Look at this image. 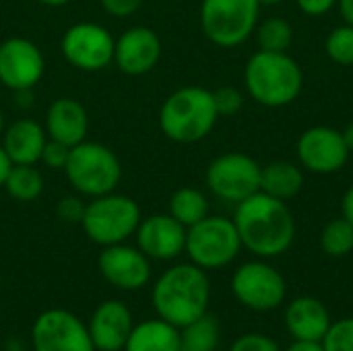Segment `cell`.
<instances>
[{
  "label": "cell",
  "mask_w": 353,
  "mask_h": 351,
  "mask_svg": "<svg viewBox=\"0 0 353 351\" xmlns=\"http://www.w3.org/2000/svg\"><path fill=\"white\" fill-rule=\"evenodd\" d=\"M43 128L48 139L74 147L87 139L89 132L87 110L74 97H58L46 110Z\"/></svg>",
  "instance_id": "obj_19"
},
{
  "label": "cell",
  "mask_w": 353,
  "mask_h": 351,
  "mask_svg": "<svg viewBox=\"0 0 353 351\" xmlns=\"http://www.w3.org/2000/svg\"><path fill=\"white\" fill-rule=\"evenodd\" d=\"M285 290L283 275L275 267L261 261L244 263L232 277V292L236 300L256 312H267L281 306L285 300Z\"/></svg>",
  "instance_id": "obj_11"
},
{
  "label": "cell",
  "mask_w": 353,
  "mask_h": 351,
  "mask_svg": "<svg viewBox=\"0 0 353 351\" xmlns=\"http://www.w3.org/2000/svg\"><path fill=\"white\" fill-rule=\"evenodd\" d=\"M302 186L304 174L292 161H273L261 168V190L275 199L290 201L302 190Z\"/></svg>",
  "instance_id": "obj_23"
},
{
  "label": "cell",
  "mask_w": 353,
  "mask_h": 351,
  "mask_svg": "<svg viewBox=\"0 0 353 351\" xmlns=\"http://www.w3.org/2000/svg\"><path fill=\"white\" fill-rule=\"evenodd\" d=\"M41 4H46V6H54V8H58V6H66L68 2H72V0H39Z\"/></svg>",
  "instance_id": "obj_42"
},
{
  "label": "cell",
  "mask_w": 353,
  "mask_h": 351,
  "mask_svg": "<svg viewBox=\"0 0 353 351\" xmlns=\"http://www.w3.org/2000/svg\"><path fill=\"white\" fill-rule=\"evenodd\" d=\"M230 351H279L277 343L267 337V335H261V333H248V335H242L238 337Z\"/></svg>",
  "instance_id": "obj_34"
},
{
  "label": "cell",
  "mask_w": 353,
  "mask_h": 351,
  "mask_svg": "<svg viewBox=\"0 0 353 351\" xmlns=\"http://www.w3.org/2000/svg\"><path fill=\"white\" fill-rule=\"evenodd\" d=\"M283 0H259L261 6H275V4H281Z\"/></svg>",
  "instance_id": "obj_43"
},
{
  "label": "cell",
  "mask_w": 353,
  "mask_h": 351,
  "mask_svg": "<svg viewBox=\"0 0 353 351\" xmlns=\"http://www.w3.org/2000/svg\"><path fill=\"white\" fill-rule=\"evenodd\" d=\"M2 188L10 199L19 203H31L43 192V176L35 166H12Z\"/></svg>",
  "instance_id": "obj_25"
},
{
  "label": "cell",
  "mask_w": 353,
  "mask_h": 351,
  "mask_svg": "<svg viewBox=\"0 0 353 351\" xmlns=\"http://www.w3.org/2000/svg\"><path fill=\"white\" fill-rule=\"evenodd\" d=\"M327 56L341 66H352L353 64V25L345 23L335 27L325 41Z\"/></svg>",
  "instance_id": "obj_29"
},
{
  "label": "cell",
  "mask_w": 353,
  "mask_h": 351,
  "mask_svg": "<svg viewBox=\"0 0 353 351\" xmlns=\"http://www.w3.org/2000/svg\"><path fill=\"white\" fill-rule=\"evenodd\" d=\"M219 345V323L209 312L180 329L178 351H215Z\"/></svg>",
  "instance_id": "obj_26"
},
{
  "label": "cell",
  "mask_w": 353,
  "mask_h": 351,
  "mask_svg": "<svg viewBox=\"0 0 353 351\" xmlns=\"http://www.w3.org/2000/svg\"><path fill=\"white\" fill-rule=\"evenodd\" d=\"M285 327L300 341H323L331 327V317L321 300L298 298L285 310Z\"/></svg>",
  "instance_id": "obj_21"
},
{
  "label": "cell",
  "mask_w": 353,
  "mask_h": 351,
  "mask_svg": "<svg viewBox=\"0 0 353 351\" xmlns=\"http://www.w3.org/2000/svg\"><path fill=\"white\" fill-rule=\"evenodd\" d=\"M141 219L143 217H141L139 203L132 197L114 190L95 197L87 203L81 225L93 244L105 248V246L122 244L130 236H134Z\"/></svg>",
  "instance_id": "obj_6"
},
{
  "label": "cell",
  "mask_w": 353,
  "mask_h": 351,
  "mask_svg": "<svg viewBox=\"0 0 353 351\" xmlns=\"http://www.w3.org/2000/svg\"><path fill=\"white\" fill-rule=\"evenodd\" d=\"M99 4L108 14L126 19V17H132L141 8L143 0H99Z\"/></svg>",
  "instance_id": "obj_35"
},
{
  "label": "cell",
  "mask_w": 353,
  "mask_h": 351,
  "mask_svg": "<svg viewBox=\"0 0 353 351\" xmlns=\"http://www.w3.org/2000/svg\"><path fill=\"white\" fill-rule=\"evenodd\" d=\"M85 207H87V203L83 201L81 194H66L58 201L56 215L64 223H81V219L85 215Z\"/></svg>",
  "instance_id": "obj_32"
},
{
  "label": "cell",
  "mask_w": 353,
  "mask_h": 351,
  "mask_svg": "<svg viewBox=\"0 0 353 351\" xmlns=\"http://www.w3.org/2000/svg\"><path fill=\"white\" fill-rule=\"evenodd\" d=\"M116 37L108 27L93 21H81L70 25L62 39L60 52L64 60L83 72H97L114 62Z\"/></svg>",
  "instance_id": "obj_9"
},
{
  "label": "cell",
  "mask_w": 353,
  "mask_h": 351,
  "mask_svg": "<svg viewBox=\"0 0 353 351\" xmlns=\"http://www.w3.org/2000/svg\"><path fill=\"white\" fill-rule=\"evenodd\" d=\"M10 168H12V161L8 159L6 151H4V149H2V145H0V188L4 186V180H6V176H8Z\"/></svg>",
  "instance_id": "obj_39"
},
{
  "label": "cell",
  "mask_w": 353,
  "mask_h": 351,
  "mask_svg": "<svg viewBox=\"0 0 353 351\" xmlns=\"http://www.w3.org/2000/svg\"><path fill=\"white\" fill-rule=\"evenodd\" d=\"M161 58V39L147 25H132L124 29L114 48V64L128 77H143L151 72Z\"/></svg>",
  "instance_id": "obj_16"
},
{
  "label": "cell",
  "mask_w": 353,
  "mask_h": 351,
  "mask_svg": "<svg viewBox=\"0 0 353 351\" xmlns=\"http://www.w3.org/2000/svg\"><path fill=\"white\" fill-rule=\"evenodd\" d=\"M46 143H48L46 128L33 118H19L10 122L0 137V145L6 151L8 159L12 161V166L39 163Z\"/></svg>",
  "instance_id": "obj_20"
},
{
  "label": "cell",
  "mask_w": 353,
  "mask_h": 351,
  "mask_svg": "<svg viewBox=\"0 0 353 351\" xmlns=\"http://www.w3.org/2000/svg\"><path fill=\"white\" fill-rule=\"evenodd\" d=\"M68 155H70V147L68 145L48 139V143H46V147L41 151L39 161L46 168H50V170H64L66 161H68Z\"/></svg>",
  "instance_id": "obj_33"
},
{
  "label": "cell",
  "mask_w": 353,
  "mask_h": 351,
  "mask_svg": "<svg viewBox=\"0 0 353 351\" xmlns=\"http://www.w3.org/2000/svg\"><path fill=\"white\" fill-rule=\"evenodd\" d=\"M296 153L306 172L323 176L339 172L350 157L343 132L331 126H312L304 130L298 139Z\"/></svg>",
  "instance_id": "obj_14"
},
{
  "label": "cell",
  "mask_w": 353,
  "mask_h": 351,
  "mask_svg": "<svg viewBox=\"0 0 353 351\" xmlns=\"http://www.w3.org/2000/svg\"><path fill=\"white\" fill-rule=\"evenodd\" d=\"M4 128H6V120H4V112H2V108H0V137H2V132H4Z\"/></svg>",
  "instance_id": "obj_44"
},
{
  "label": "cell",
  "mask_w": 353,
  "mask_h": 351,
  "mask_svg": "<svg viewBox=\"0 0 353 351\" xmlns=\"http://www.w3.org/2000/svg\"><path fill=\"white\" fill-rule=\"evenodd\" d=\"M132 327V312L120 300H105L99 304L87 325L93 348L101 351L124 350Z\"/></svg>",
  "instance_id": "obj_18"
},
{
  "label": "cell",
  "mask_w": 353,
  "mask_h": 351,
  "mask_svg": "<svg viewBox=\"0 0 353 351\" xmlns=\"http://www.w3.org/2000/svg\"><path fill=\"white\" fill-rule=\"evenodd\" d=\"M217 120L219 114L213 101V91L199 85L176 89L159 108L161 132L170 141L182 145H192L209 137Z\"/></svg>",
  "instance_id": "obj_4"
},
{
  "label": "cell",
  "mask_w": 353,
  "mask_h": 351,
  "mask_svg": "<svg viewBox=\"0 0 353 351\" xmlns=\"http://www.w3.org/2000/svg\"><path fill=\"white\" fill-rule=\"evenodd\" d=\"M259 12V0H203L201 29L211 43L236 48L254 33Z\"/></svg>",
  "instance_id": "obj_7"
},
{
  "label": "cell",
  "mask_w": 353,
  "mask_h": 351,
  "mask_svg": "<svg viewBox=\"0 0 353 351\" xmlns=\"http://www.w3.org/2000/svg\"><path fill=\"white\" fill-rule=\"evenodd\" d=\"M95 351H101V350H95Z\"/></svg>",
  "instance_id": "obj_45"
},
{
  "label": "cell",
  "mask_w": 353,
  "mask_h": 351,
  "mask_svg": "<svg viewBox=\"0 0 353 351\" xmlns=\"http://www.w3.org/2000/svg\"><path fill=\"white\" fill-rule=\"evenodd\" d=\"M285 351H325L321 341H300L296 339V343H292Z\"/></svg>",
  "instance_id": "obj_37"
},
{
  "label": "cell",
  "mask_w": 353,
  "mask_h": 351,
  "mask_svg": "<svg viewBox=\"0 0 353 351\" xmlns=\"http://www.w3.org/2000/svg\"><path fill=\"white\" fill-rule=\"evenodd\" d=\"M321 343L325 351H353V317L331 323Z\"/></svg>",
  "instance_id": "obj_30"
},
{
  "label": "cell",
  "mask_w": 353,
  "mask_h": 351,
  "mask_svg": "<svg viewBox=\"0 0 353 351\" xmlns=\"http://www.w3.org/2000/svg\"><path fill=\"white\" fill-rule=\"evenodd\" d=\"M46 72L39 46L27 37L12 35L0 43V83L10 91L33 89Z\"/></svg>",
  "instance_id": "obj_13"
},
{
  "label": "cell",
  "mask_w": 353,
  "mask_h": 351,
  "mask_svg": "<svg viewBox=\"0 0 353 351\" xmlns=\"http://www.w3.org/2000/svg\"><path fill=\"white\" fill-rule=\"evenodd\" d=\"M64 174L77 194L95 199L118 188L122 180V163L108 145L85 139L70 147Z\"/></svg>",
  "instance_id": "obj_5"
},
{
  "label": "cell",
  "mask_w": 353,
  "mask_h": 351,
  "mask_svg": "<svg viewBox=\"0 0 353 351\" xmlns=\"http://www.w3.org/2000/svg\"><path fill=\"white\" fill-rule=\"evenodd\" d=\"M256 39L265 52H288L294 41V27L281 17H271L256 27Z\"/></svg>",
  "instance_id": "obj_27"
},
{
  "label": "cell",
  "mask_w": 353,
  "mask_h": 351,
  "mask_svg": "<svg viewBox=\"0 0 353 351\" xmlns=\"http://www.w3.org/2000/svg\"><path fill=\"white\" fill-rule=\"evenodd\" d=\"M337 6H339L341 17L345 19V23L353 25V0H337Z\"/></svg>",
  "instance_id": "obj_40"
},
{
  "label": "cell",
  "mask_w": 353,
  "mask_h": 351,
  "mask_svg": "<svg viewBox=\"0 0 353 351\" xmlns=\"http://www.w3.org/2000/svg\"><path fill=\"white\" fill-rule=\"evenodd\" d=\"M296 4L304 14L321 17V14H327L331 8H335L337 0H296Z\"/></svg>",
  "instance_id": "obj_36"
},
{
  "label": "cell",
  "mask_w": 353,
  "mask_h": 351,
  "mask_svg": "<svg viewBox=\"0 0 353 351\" xmlns=\"http://www.w3.org/2000/svg\"><path fill=\"white\" fill-rule=\"evenodd\" d=\"M180 329L163 319L145 321L134 325L124 351H178Z\"/></svg>",
  "instance_id": "obj_22"
},
{
  "label": "cell",
  "mask_w": 353,
  "mask_h": 351,
  "mask_svg": "<svg viewBox=\"0 0 353 351\" xmlns=\"http://www.w3.org/2000/svg\"><path fill=\"white\" fill-rule=\"evenodd\" d=\"M205 182L211 194L238 205L261 190V166L246 153H223L209 163Z\"/></svg>",
  "instance_id": "obj_10"
},
{
  "label": "cell",
  "mask_w": 353,
  "mask_h": 351,
  "mask_svg": "<svg viewBox=\"0 0 353 351\" xmlns=\"http://www.w3.org/2000/svg\"><path fill=\"white\" fill-rule=\"evenodd\" d=\"M211 283L194 263L170 267L153 285V308L159 319L182 329L207 314Z\"/></svg>",
  "instance_id": "obj_2"
},
{
  "label": "cell",
  "mask_w": 353,
  "mask_h": 351,
  "mask_svg": "<svg viewBox=\"0 0 353 351\" xmlns=\"http://www.w3.org/2000/svg\"><path fill=\"white\" fill-rule=\"evenodd\" d=\"M341 209H343V217L353 225V186L347 188V192L343 197V203H341Z\"/></svg>",
  "instance_id": "obj_38"
},
{
  "label": "cell",
  "mask_w": 353,
  "mask_h": 351,
  "mask_svg": "<svg viewBox=\"0 0 353 351\" xmlns=\"http://www.w3.org/2000/svg\"><path fill=\"white\" fill-rule=\"evenodd\" d=\"M321 246L331 257H345L353 250V225L345 219H333L321 234Z\"/></svg>",
  "instance_id": "obj_28"
},
{
  "label": "cell",
  "mask_w": 353,
  "mask_h": 351,
  "mask_svg": "<svg viewBox=\"0 0 353 351\" xmlns=\"http://www.w3.org/2000/svg\"><path fill=\"white\" fill-rule=\"evenodd\" d=\"M234 225L242 246L263 259L283 254L296 238V221L285 201L263 190L236 205Z\"/></svg>",
  "instance_id": "obj_1"
},
{
  "label": "cell",
  "mask_w": 353,
  "mask_h": 351,
  "mask_svg": "<svg viewBox=\"0 0 353 351\" xmlns=\"http://www.w3.org/2000/svg\"><path fill=\"white\" fill-rule=\"evenodd\" d=\"M134 236L137 246L153 261L178 259L186 248V228L170 213H155L141 219Z\"/></svg>",
  "instance_id": "obj_17"
},
{
  "label": "cell",
  "mask_w": 353,
  "mask_h": 351,
  "mask_svg": "<svg viewBox=\"0 0 353 351\" xmlns=\"http://www.w3.org/2000/svg\"><path fill=\"white\" fill-rule=\"evenodd\" d=\"M170 215L184 228H190L209 215V201L205 192L192 186L178 188L170 197Z\"/></svg>",
  "instance_id": "obj_24"
},
{
  "label": "cell",
  "mask_w": 353,
  "mask_h": 351,
  "mask_svg": "<svg viewBox=\"0 0 353 351\" xmlns=\"http://www.w3.org/2000/svg\"><path fill=\"white\" fill-rule=\"evenodd\" d=\"M213 101H215L219 118L221 116H234V114H238L242 110L244 95L240 93V89H236L232 85H225V87H219V89L213 91Z\"/></svg>",
  "instance_id": "obj_31"
},
{
  "label": "cell",
  "mask_w": 353,
  "mask_h": 351,
  "mask_svg": "<svg viewBox=\"0 0 353 351\" xmlns=\"http://www.w3.org/2000/svg\"><path fill=\"white\" fill-rule=\"evenodd\" d=\"M343 139H345V145L350 149V153L353 151V120L347 124V128L343 130Z\"/></svg>",
  "instance_id": "obj_41"
},
{
  "label": "cell",
  "mask_w": 353,
  "mask_h": 351,
  "mask_svg": "<svg viewBox=\"0 0 353 351\" xmlns=\"http://www.w3.org/2000/svg\"><path fill=\"white\" fill-rule=\"evenodd\" d=\"M248 95L265 108L294 103L304 87V72L288 52H256L244 68Z\"/></svg>",
  "instance_id": "obj_3"
},
{
  "label": "cell",
  "mask_w": 353,
  "mask_h": 351,
  "mask_svg": "<svg viewBox=\"0 0 353 351\" xmlns=\"http://www.w3.org/2000/svg\"><path fill=\"white\" fill-rule=\"evenodd\" d=\"M33 351H95L87 325L62 308H50L37 317L31 329Z\"/></svg>",
  "instance_id": "obj_12"
},
{
  "label": "cell",
  "mask_w": 353,
  "mask_h": 351,
  "mask_svg": "<svg viewBox=\"0 0 353 351\" xmlns=\"http://www.w3.org/2000/svg\"><path fill=\"white\" fill-rule=\"evenodd\" d=\"M242 248L234 219L207 215L199 223L186 228V248L190 263L209 271L230 265Z\"/></svg>",
  "instance_id": "obj_8"
},
{
  "label": "cell",
  "mask_w": 353,
  "mask_h": 351,
  "mask_svg": "<svg viewBox=\"0 0 353 351\" xmlns=\"http://www.w3.org/2000/svg\"><path fill=\"white\" fill-rule=\"evenodd\" d=\"M149 261L151 259L139 246L134 248L122 242V244L105 246L99 254L97 267L110 285L118 290L134 292L145 288L151 279Z\"/></svg>",
  "instance_id": "obj_15"
}]
</instances>
